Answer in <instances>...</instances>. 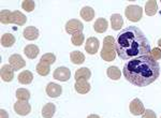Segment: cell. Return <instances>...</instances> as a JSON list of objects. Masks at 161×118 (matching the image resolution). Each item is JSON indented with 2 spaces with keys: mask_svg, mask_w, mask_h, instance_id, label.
Wrapping results in <instances>:
<instances>
[{
  "mask_svg": "<svg viewBox=\"0 0 161 118\" xmlns=\"http://www.w3.org/2000/svg\"><path fill=\"white\" fill-rule=\"evenodd\" d=\"M115 48L118 57L123 60L147 56L152 51L148 40L136 26H129L118 33Z\"/></svg>",
  "mask_w": 161,
  "mask_h": 118,
  "instance_id": "obj_1",
  "label": "cell"
},
{
  "mask_svg": "<svg viewBox=\"0 0 161 118\" xmlns=\"http://www.w3.org/2000/svg\"><path fill=\"white\" fill-rule=\"evenodd\" d=\"M124 76L137 87H145L159 77L160 65L152 56H142L131 59L124 65Z\"/></svg>",
  "mask_w": 161,
  "mask_h": 118,
  "instance_id": "obj_2",
  "label": "cell"
},
{
  "mask_svg": "<svg viewBox=\"0 0 161 118\" xmlns=\"http://www.w3.org/2000/svg\"><path fill=\"white\" fill-rule=\"evenodd\" d=\"M115 39L112 36H108L103 40V47L101 49V58L104 61H113L116 57Z\"/></svg>",
  "mask_w": 161,
  "mask_h": 118,
  "instance_id": "obj_3",
  "label": "cell"
},
{
  "mask_svg": "<svg viewBox=\"0 0 161 118\" xmlns=\"http://www.w3.org/2000/svg\"><path fill=\"white\" fill-rule=\"evenodd\" d=\"M125 14H126V17L128 18L131 22H139L142 18L143 15V9L142 7L140 6H134V4H131V6H128L125 10Z\"/></svg>",
  "mask_w": 161,
  "mask_h": 118,
  "instance_id": "obj_4",
  "label": "cell"
},
{
  "mask_svg": "<svg viewBox=\"0 0 161 118\" xmlns=\"http://www.w3.org/2000/svg\"><path fill=\"white\" fill-rule=\"evenodd\" d=\"M83 29H84V25L79 20H70L66 24V31L67 33H70V35L82 32Z\"/></svg>",
  "mask_w": 161,
  "mask_h": 118,
  "instance_id": "obj_5",
  "label": "cell"
},
{
  "mask_svg": "<svg viewBox=\"0 0 161 118\" xmlns=\"http://www.w3.org/2000/svg\"><path fill=\"white\" fill-rule=\"evenodd\" d=\"M99 46H100V42L97 38L95 37H90L87 39L86 44H85V49L88 54L90 55H95L98 53L99 51Z\"/></svg>",
  "mask_w": 161,
  "mask_h": 118,
  "instance_id": "obj_6",
  "label": "cell"
},
{
  "mask_svg": "<svg viewBox=\"0 0 161 118\" xmlns=\"http://www.w3.org/2000/svg\"><path fill=\"white\" fill-rule=\"evenodd\" d=\"M70 76H71V71L66 67L57 68L53 73V77L55 80L60 81V82H66V81L69 80Z\"/></svg>",
  "mask_w": 161,
  "mask_h": 118,
  "instance_id": "obj_7",
  "label": "cell"
},
{
  "mask_svg": "<svg viewBox=\"0 0 161 118\" xmlns=\"http://www.w3.org/2000/svg\"><path fill=\"white\" fill-rule=\"evenodd\" d=\"M9 65L14 69V71H19L26 65L24 58L19 54H13L9 58Z\"/></svg>",
  "mask_w": 161,
  "mask_h": 118,
  "instance_id": "obj_8",
  "label": "cell"
},
{
  "mask_svg": "<svg viewBox=\"0 0 161 118\" xmlns=\"http://www.w3.org/2000/svg\"><path fill=\"white\" fill-rule=\"evenodd\" d=\"M14 111L20 116H26L31 112V105L27 101H17L14 104Z\"/></svg>",
  "mask_w": 161,
  "mask_h": 118,
  "instance_id": "obj_9",
  "label": "cell"
},
{
  "mask_svg": "<svg viewBox=\"0 0 161 118\" xmlns=\"http://www.w3.org/2000/svg\"><path fill=\"white\" fill-rule=\"evenodd\" d=\"M129 110H130L131 114L136 115V116L143 115L145 112V109H144V105H143L142 101L137 98H136L134 100L131 101L130 105H129Z\"/></svg>",
  "mask_w": 161,
  "mask_h": 118,
  "instance_id": "obj_10",
  "label": "cell"
},
{
  "mask_svg": "<svg viewBox=\"0 0 161 118\" xmlns=\"http://www.w3.org/2000/svg\"><path fill=\"white\" fill-rule=\"evenodd\" d=\"M0 74H1L2 81L9 83V82H11L13 80V77H14V69H13L10 65H4L1 67Z\"/></svg>",
  "mask_w": 161,
  "mask_h": 118,
  "instance_id": "obj_11",
  "label": "cell"
},
{
  "mask_svg": "<svg viewBox=\"0 0 161 118\" xmlns=\"http://www.w3.org/2000/svg\"><path fill=\"white\" fill-rule=\"evenodd\" d=\"M61 93H62V88L59 84L48 83L47 86H46V93L51 98H57V97L60 96Z\"/></svg>",
  "mask_w": 161,
  "mask_h": 118,
  "instance_id": "obj_12",
  "label": "cell"
},
{
  "mask_svg": "<svg viewBox=\"0 0 161 118\" xmlns=\"http://www.w3.org/2000/svg\"><path fill=\"white\" fill-rule=\"evenodd\" d=\"M75 90L80 94H85L90 91V84L87 82L86 80H79L76 81L74 85Z\"/></svg>",
  "mask_w": 161,
  "mask_h": 118,
  "instance_id": "obj_13",
  "label": "cell"
},
{
  "mask_svg": "<svg viewBox=\"0 0 161 118\" xmlns=\"http://www.w3.org/2000/svg\"><path fill=\"white\" fill-rule=\"evenodd\" d=\"M23 36H24V38L27 39V40H30V41L36 40L39 37V30H38V28L33 27V26H29V27L24 29Z\"/></svg>",
  "mask_w": 161,
  "mask_h": 118,
  "instance_id": "obj_14",
  "label": "cell"
},
{
  "mask_svg": "<svg viewBox=\"0 0 161 118\" xmlns=\"http://www.w3.org/2000/svg\"><path fill=\"white\" fill-rule=\"evenodd\" d=\"M108 22L103 17L98 18V20L95 22V25H93V28H95L96 32H98V33L105 32L106 29H108Z\"/></svg>",
  "mask_w": 161,
  "mask_h": 118,
  "instance_id": "obj_15",
  "label": "cell"
},
{
  "mask_svg": "<svg viewBox=\"0 0 161 118\" xmlns=\"http://www.w3.org/2000/svg\"><path fill=\"white\" fill-rule=\"evenodd\" d=\"M27 20V17L26 15L23 14L22 12L16 10V11L12 12V24H15V25L19 26H23Z\"/></svg>",
  "mask_w": 161,
  "mask_h": 118,
  "instance_id": "obj_16",
  "label": "cell"
},
{
  "mask_svg": "<svg viewBox=\"0 0 161 118\" xmlns=\"http://www.w3.org/2000/svg\"><path fill=\"white\" fill-rule=\"evenodd\" d=\"M24 52H25V55L29 59H35V58H37L40 49H39V47L37 45H35V44H29V45H27L25 47Z\"/></svg>",
  "mask_w": 161,
  "mask_h": 118,
  "instance_id": "obj_17",
  "label": "cell"
},
{
  "mask_svg": "<svg viewBox=\"0 0 161 118\" xmlns=\"http://www.w3.org/2000/svg\"><path fill=\"white\" fill-rule=\"evenodd\" d=\"M80 15L84 20L90 22V20H92V18L95 17V11H93V9L92 7H84L80 10Z\"/></svg>",
  "mask_w": 161,
  "mask_h": 118,
  "instance_id": "obj_18",
  "label": "cell"
},
{
  "mask_svg": "<svg viewBox=\"0 0 161 118\" xmlns=\"http://www.w3.org/2000/svg\"><path fill=\"white\" fill-rule=\"evenodd\" d=\"M111 25H112V28L114 30H119L121 29L124 25V20L121 17L120 14H113L111 16Z\"/></svg>",
  "mask_w": 161,
  "mask_h": 118,
  "instance_id": "obj_19",
  "label": "cell"
},
{
  "mask_svg": "<svg viewBox=\"0 0 161 118\" xmlns=\"http://www.w3.org/2000/svg\"><path fill=\"white\" fill-rule=\"evenodd\" d=\"M158 11V7H157V1L156 0H149L146 2L145 4V13L148 16H154V15Z\"/></svg>",
  "mask_w": 161,
  "mask_h": 118,
  "instance_id": "obj_20",
  "label": "cell"
},
{
  "mask_svg": "<svg viewBox=\"0 0 161 118\" xmlns=\"http://www.w3.org/2000/svg\"><path fill=\"white\" fill-rule=\"evenodd\" d=\"M75 80L79 81V80H89L92 77V72H90L89 69L87 68H80L75 72V75H74Z\"/></svg>",
  "mask_w": 161,
  "mask_h": 118,
  "instance_id": "obj_21",
  "label": "cell"
},
{
  "mask_svg": "<svg viewBox=\"0 0 161 118\" xmlns=\"http://www.w3.org/2000/svg\"><path fill=\"white\" fill-rule=\"evenodd\" d=\"M70 59H71L72 64L82 65V64H84V61H85V56L82 52L75 51V52H72V53L70 54Z\"/></svg>",
  "mask_w": 161,
  "mask_h": 118,
  "instance_id": "obj_22",
  "label": "cell"
},
{
  "mask_svg": "<svg viewBox=\"0 0 161 118\" xmlns=\"http://www.w3.org/2000/svg\"><path fill=\"white\" fill-rule=\"evenodd\" d=\"M56 112V106L54 103H47L43 106L42 109V115L44 118H52Z\"/></svg>",
  "mask_w": 161,
  "mask_h": 118,
  "instance_id": "obj_23",
  "label": "cell"
},
{
  "mask_svg": "<svg viewBox=\"0 0 161 118\" xmlns=\"http://www.w3.org/2000/svg\"><path fill=\"white\" fill-rule=\"evenodd\" d=\"M15 43V37L11 33H4L1 37V45L4 47H11Z\"/></svg>",
  "mask_w": 161,
  "mask_h": 118,
  "instance_id": "obj_24",
  "label": "cell"
},
{
  "mask_svg": "<svg viewBox=\"0 0 161 118\" xmlns=\"http://www.w3.org/2000/svg\"><path fill=\"white\" fill-rule=\"evenodd\" d=\"M33 80V74L30 71L26 70L19 74V82L20 84H30Z\"/></svg>",
  "mask_w": 161,
  "mask_h": 118,
  "instance_id": "obj_25",
  "label": "cell"
},
{
  "mask_svg": "<svg viewBox=\"0 0 161 118\" xmlns=\"http://www.w3.org/2000/svg\"><path fill=\"white\" fill-rule=\"evenodd\" d=\"M36 70H37V72L41 75V76H46V75H48V73H50L51 67L48 64L40 61L37 65V67H36Z\"/></svg>",
  "mask_w": 161,
  "mask_h": 118,
  "instance_id": "obj_26",
  "label": "cell"
},
{
  "mask_svg": "<svg viewBox=\"0 0 161 118\" xmlns=\"http://www.w3.org/2000/svg\"><path fill=\"white\" fill-rule=\"evenodd\" d=\"M106 74H108V76L110 77L111 80H114V81L119 80L121 76L120 70H119L117 67H115V65L108 68V70H106Z\"/></svg>",
  "mask_w": 161,
  "mask_h": 118,
  "instance_id": "obj_27",
  "label": "cell"
},
{
  "mask_svg": "<svg viewBox=\"0 0 161 118\" xmlns=\"http://www.w3.org/2000/svg\"><path fill=\"white\" fill-rule=\"evenodd\" d=\"M0 22L1 24H12V12L9 10H2L0 12Z\"/></svg>",
  "mask_w": 161,
  "mask_h": 118,
  "instance_id": "obj_28",
  "label": "cell"
},
{
  "mask_svg": "<svg viewBox=\"0 0 161 118\" xmlns=\"http://www.w3.org/2000/svg\"><path fill=\"white\" fill-rule=\"evenodd\" d=\"M16 98L19 101H28L30 99L29 90L24 88H19L16 90Z\"/></svg>",
  "mask_w": 161,
  "mask_h": 118,
  "instance_id": "obj_29",
  "label": "cell"
},
{
  "mask_svg": "<svg viewBox=\"0 0 161 118\" xmlns=\"http://www.w3.org/2000/svg\"><path fill=\"white\" fill-rule=\"evenodd\" d=\"M71 42H72V44L75 45V46L82 45V44L84 43V33H83V32H77V33L72 35Z\"/></svg>",
  "mask_w": 161,
  "mask_h": 118,
  "instance_id": "obj_30",
  "label": "cell"
},
{
  "mask_svg": "<svg viewBox=\"0 0 161 118\" xmlns=\"http://www.w3.org/2000/svg\"><path fill=\"white\" fill-rule=\"evenodd\" d=\"M41 61L45 62V64H48L51 65L56 61V56L53 53H46L41 57Z\"/></svg>",
  "mask_w": 161,
  "mask_h": 118,
  "instance_id": "obj_31",
  "label": "cell"
},
{
  "mask_svg": "<svg viewBox=\"0 0 161 118\" xmlns=\"http://www.w3.org/2000/svg\"><path fill=\"white\" fill-rule=\"evenodd\" d=\"M35 7H36L35 2L31 1V0H25V1L22 2V8L27 12L33 11V10H35Z\"/></svg>",
  "mask_w": 161,
  "mask_h": 118,
  "instance_id": "obj_32",
  "label": "cell"
},
{
  "mask_svg": "<svg viewBox=\"0 0 161 118\" xmlns=\"http://www.w3.org/2000/svg\"><path fill=\"white\" fill-rule=\"evenodd\" d=\"M150 54H152V57L155 60L161 59V49L158 48V47H155V48H153L152 51H150Z\"/></svg>",
  "mask_w": 161,
  "mask_h": 118,
  "instance_id": "obj_33",
  "label": "cell"
},
{
  "mask_svg": "<svg viewBox=\"0 0 161 118\" xmlns=\"http://www.w3.org/2000/svg\"><path fill=\"white\" fill-rule=\"evenodd\" d=\"M142 118H157V116H156V113L153 110H145Z\"/></svg>",
  "mask_w": 161,
  "mask_h": 118,
  "instance_id": "obj_34",
  "label": "cell"
},
{
  "mask_svg": "<svg viewBox=\"0 0 161 118\" xmlns=\"http://www.w3.org/2000/svg\"><path fill=\"white\" fill-rule=\"evenodd\" d=\"M0 118H9V115H8V113L3 109L0 110Z\"/></svg>",
  "mask_w": 161,
  "mask_h": 118,
  "instance_id": "obj_35",
  "label": "cell"
},
{
  "mask_svg": "<svg viewBox=\"0 0 161 118\" xmlns=\"http://www.w3.org/2000/svg\"><path fill=\"white\" fill-rule=\"evenodd\" d=\"M87 118H100L99 115H96V114H92V115H89Z\"/></svg>",
  "mask_w": 161,
  "mask_h": 118,
  "instance_id": "obj_36",
  "label": "cell"
},
{
  "mask_svg": "<svg viewBox=\"0 0 161 118\" xmlns=\"http://www.w3.org/2000/svg\"><path fill=\"white\" fill-rule=\"evenodd\" d=\"M158 45H159V46L161 47V39H160L159 41H158Z\"/></svg>",
  "mask_w": 161,
  "mask_h": 118,
  "instance_id": "obj_37",
  "label": "cell"
}]
</instances>
